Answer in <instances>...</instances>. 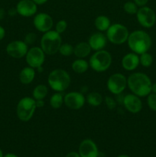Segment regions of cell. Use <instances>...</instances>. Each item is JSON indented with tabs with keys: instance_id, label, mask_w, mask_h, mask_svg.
<instances>
[{
	"instance_id": "obj_1",
	"label": "cell",
	"mask_w": 156,
	"mask_h": 157,
	"mask_svg": "<svg viewBox=\"0 0 156 157\" xmlns=\"http://www.w3.org/2000/svg\"><path fill=\"white\" fill-rule=\"evenodd\" d=\"M151 78L142 72H134L127 78V87L139 98H145L151 93Z\"/></svg>"
},
{
	"instance_id": "obj_2",
	"label": "cell",
	"mask_w": 156,
	"mask_h": 157,
	"mask_svg": "<svg viewBox=\"0 0 156 157\" xmlns=\"http://www.w3.org/2000/svg\"><path fill=\"white\" fill-rule=\"evenodd\" d=\"M127 43L130 50L139 55L150 50L152 41L148 32L143 30H136L129 33Z\"/></svg>"
},
{
	"instance_id": "obj_3",
	"label": "cell",
	"mask_w": 156,
	"mask_h": 157,
	"mask_svg": "<svg viewBox=\"0 0 156 157\" xmlns=\"http://www.w3.org/2000/svg\"><path fill=\"white\" fill-rule=\"evenodd\" d=\"M71 83V78L67 71L57 68L51 71L47 77L49 87L55 92H63L67 90Z\"/></svg>"
},
{
	"instance_id": "obj_4",
	"label": "cell",
	"mask_w": 156,
	"mask_h": 157,
	"mask_svg": "<svg viewBox=\"0 0 156 157\" xmlns=\"http://www.w3.org/2000/svg\"><path fill=\"white\" fill-rule=\"evenodd\" d=\"M62 44L61 34L55 30H50L43 34L40 41V47L47 55H54L58 53Z\"/></svg>"
},
{
	"instance_id": "obj_5",
	"label": "cell",
	"mask_w": 156,
	"mask_h": 157,
	"mask_svg": "<svg viewBox=\"0 0 156 157\" xmlns=\"http://www.w3.org/2000/svg\"><path fill=\"white\" fill-rule=\"evenodd\" d=\"M113 61L112 55L108 51L102 49L96 51L90 56L89 60L90 67L94 71L101 73L108 70Z\"/></svg>"
},
{
	"instance_id": "obj_6",
	"label": "cell",
	"mask_w": 156,
	"mask_h": 157,
	"mask_svg": "<svg viewBox=\"0 0 156 157\" xmlns=\"http://www.w3.org/2000/svg\"><path fill=\"white\" fill-rule=\"evenodd\" d=\"M36 109V101L32 97H24L17 104V117L22 122H28L33 117Z\"/></svg>"
},
{
	"instance_id": "obj_7",
	"label": "cell",
	"mask_w": 156,
	"mask_h": 157,
	"mask_svg": "<svg viewBox=\"0 0 156 157\" xmlns=\"http://www.w3.org/2000/svg\"><path fill=\"white\" fill-rule=\"evenodd\" d=\"M106 32V35L108 41L116 45L127 42L128 35H129L128 28L121 23L111 24V25Z\"/></svg>"
},
{
	"instance_id": "obj_8",
	"label": "cell",
	"mask_w": 156,
	"mask_h": 157,
	"mask_svg": "<svg viewBox=\"0 0 156 157\" xmlns=\"http://www.w3.org/2000/svg\"><path fill=\"white\" fill-rule=\"evenodd\" d=\"M106 87L113 94H122L127 87V78L121 73L113 74L107 80Z\"/></svg>"
},
{
	"instance_id": "obj_9",
	"label": "cell",
	"mask_w": 156,
	"mask_h": 157,
	"mask_svg": "<svg viewBox=\"0 0 156 157\" xmlns=\"http://www.w3.org/2000/svg\"><path fill=\"white\" fill-rule=\"evenodd\" d=\"M136 15L139 24L145 29H150L155 25L156 13L148 6H145L139 8Z\"/></svg>"
},
{
	"instance_id": "obj_10",
	"label": "cell",
	"mask_w": 156,
	"mask_h": 157,
	"mask_svg": "<svg viewBox=\"0 0 156 157\" xmlns=\"http://www.w3.org/2000/svg\"><path fill=\"white\" fill-rule=\"evenodd\" d=\"M45 55L46 54L41 47L34 46L30 48L26 54V63L28 66H30L36 70L38 67L43 66V64L45 61Z\"/></svg>"
},
{
	"instance_id": "obj_11",
	"label": "cell",
	"mask_w": 156,
	"mask_h": 157,
	"mask_svg": "<svg viewBox=\"0 0 156 157\" xmlns=\"http://www.w3.org/2000/svg\"><path fill=\"white\" fill-rule=\"evenodd\" d=\"M86 103V97L84 94L78 91L68 92L64 95V103L67 108L78 110L82 108Z\"/></svg>"
},
{
	"instance_id": "obj_12",
	"label": "cell",
	"mask_w": 156,
	"mask_h": 157,
	"mask_svg": "<svg viewBox=\"0 0 156 157\" xmlns=\"http://www.w3.org/2000/svg\"><path fill=\"white\" fill-rule=\"evenodd\" d=\"M28 49V45L21 40L12 41L6 46V52L8 55L16 59H20L25 57Z\"/></svg>"
},
{
	"instance_id": "obj_13",
	"label": "cell",
	"mask_w": 156,
	"mask_h": 157,
	"mask_svg": "<svg viewBox=\"0 0 156 157\" xmlns=\"http://www.w3.org/2000/svg\"><path fill=\"white\" fill-rule=\"evenodd\" d=\"M34 27L37 31L42 33L52 30L54 26V20L49 14L45 12L36 14L33 19Z\"/></svg>"
},
{
	"instance_id": "obj_14",
	"label": "cell",
	"mask_w": 156,
	"mask_h": 157,
	"mask_svg": "<svg viewBox=\"0 0 156 157\" xmlns=\"http://www.w3.org/2000/svg\"><path fill=\"white\" fill-rule=\"evenodd\" d=\"M122 104L127 111L132 113H138L142 110V102L141 98L134 94H128L123 97Z\"/></svg>"
},
{
	"instance_id": "obj_15",
	"label": "cell",
	"mask_w": 156,
	"mask_h": 157,
	"mask_svg": "<svg viewBox=\"0 0 156 157\" xmlns=\"http://www.w3.org/2000/svg\"><path fill=\"white\" fill-rule=\"evenodd\" d=\"M78 153L81 157H98L99 149L93 140L85 139L80 144Z\"/></svg>"
},
{
	"instance_id": "obj_16",
	"label": "cell",
	"mask_w": 156,
	"mask_h": 157,
	"mask_svg": "<svg viewBox=\"0 0 156 157\" xmlns=\"http://www.w3.org/2000/svg\"><path fill=\"white\" fill-rule=\"evenodd\" d=\"M15 8L18 15L25 18L35 16L38 11V6L32 0H20Z\"/></svg>"
},
{
	"instance_id": "obj_17",
	"label": "cell",
	"mask_w": 156,
	"mask_h": 157,
	"mask_svg": "<svg viewBox=\"0 0 156 157\" xmlns=\"http://www.w3.org/2000/svg\"><path fill=\"white\" fill-rule=\"evenodd\" d=\"M87 42L90 44L92 50L96 52L105 48L108 42V39L106 35H104L102 32H96L90 35Z\"/></svg>"
},
{
	"instance_id": "obj_18",
	"label": "cell",
	"mask_w": 156,
	"mask_h": 157,
	"mask_svg": "<svg viewBox=\"0 0 156 157\" xmlns=\"http://www.w3.org/2000/svg\"><path fill=\"white\" fill-rule=\"evenodd\" d=\"M122 67L127 71H133L139 66V55L134 52L125 54L121 61Z\"/></svg>"
},
{
	"instance_id": "obj_19",
	"label": "cell",
	"mask_w": 156,
	"mask_h": 157,
	"mask_svg": "<svg viewBox=\"0 0 156 157\" xmlns=\"http://www.w3.org/2000/svg\"><path fill=\"white\" fill-rule=\"evenodd\" d=\"M35 76H36V70L30 66H27L21 69L20 71L19 81L22 84L28 85L33 82Z\"/></svg>"
},
{
	"instance_id": "obj_20",
	"label": "cell",
	"mask_w": 156,
	"mask_h": 157,
	"mask_svg": "<svg viewBox=\"0 0 156 157\" xmlns=\"http://www.w3.org/2000/svg\"><path fill=\"white\" fill-rule=\"evenodd\" d=\"M91 48L88 42L81 41L73 47V55L76 58H85L91 53Z\"/></svg>"
},
{
	"instance_id": "obj_21",
	"label": "cell",
	"mask_w": 156,
	"mask_h": 157,
	"mask_svg": "<svg viewBox=\"0 0 156 157\" xmlns=\"http://www.w3.org/2000/svg\"><path fill=\"white\" fill-rule=\"evenodd\" d=\"M94 25L98 30V32H106L107 29L111 25V21L106 15H98L94 20Z\"/></svg>"
},
{
	"instance_id": "obj_22",
	"label": "cell",
	"mask_w": 156,
	"mask_h": 157,
	"mask_svg": "<svg viewBox=\"0 0 156 157\" xmlns=\"http://www.w3.org/2000/svg\"><path fill=\"white\" fill-rule=\"evenodd\" d=\"M71 67L73 72L81 75L87 71L90 67V64H89V61H86L84 58H76L72 63Z\"/></svg>"
},
{
	"instance_id": "obj_23",
	"label": "cell",
	"mask_w": 156,
	"mask_h": 157,
	"mask_svg": "<svg viewBox=\"0 0 156 157\" xmlns=\"http://www.w3.org/2000/svg\"><path fill=\"white\" fill-rule=\"evenodd\" d=\"M104 98H102V94L96 91L90 92L86 97V102L92 107H99L102 104Z\"/></svg>"
},
{
	"instance_id": "obj_24",
	"label": "cell",
	"mask_w": 156,
	"mask_h": 157,
	"mask_svg": "<svg viewBox=\"0 0 156 157\" xmlns=\"http://www.w3.org/2000/svg\"><path fill=\"white\" fill-rule=\"evenodd\" d=\"M48 94V87L45 84H40L35 86L32 91V98L35 100H44Z\"/></svg>"
},
{
	"instance_id": "obj_25",
	"label": "cell",
	"mask_w": 156,
	"mask_h": 157,
	"mask_svg": "<svg viewBox=\"0 0 156 157\" xmlns=\"http://www.w3.org/2000/svg\"><path fill=\"white\" fill-rule=\"evenodd\" d=\"M64 103V95L61 92H54L49 100L50 106L53 109H59Z\"/></svg>"
},
{
	"instance_id": "obj_26",
	"label": "cell",
	"mask_w": 156,
	"mask_h": 157,
	"mask_svg": "<svg viewBox=\"0 0 156 157\" xmlns=\"http://www.w3.org/2000/svg\"><path fill=\"white\" fill-rule=\"evenodd\" d=\"M153 56L150 53L145 52L143 54L139 55V63L141 65L144 67H151V64H153Z\"/></svg>"
},
{
	"instance_id": "obj_27",
	"label": "cell",
	"mask_w": 156,
	"mask_h": 157,
	"mask_svg": "<svg viewBox=\"0 0 156 157\" xmlns=\"http://www.w3.org/2000/svg\"><path fill=\"white\" fill-rule=\"evenodd\" d=\"M58 53L64 57H70L73 54V46L69 43H62Z\"/></svg>"
},
{
	"instance_id": "obj_28",
	"label": "cell",
	"mask_w": 156,
	"mask_h": 157,
	"mask_svg": "<svg viewBox=\"0 0 156 157\" xmlns=\"http://www.w3.org/2000/svg\"><path fill=\"white\" fill-rule=\"evenodd\" d=\"M123 9L125 13L128 15H136L137 13L139 7L133 1H128L124 3Z\"/></svg>"
},
{
	"instance_id": "obj_29",
	"label": "cell",
	"mask_w": 156,
	"mask_h": 157,
	"mask_svg": "<svg viewBox=\"0 0 156 157\" xmlns=\"http://www.w3.org/2000/svg\"><path fill=\"white\" fill-rule=\"evenodd\" d=\"M147 104L150 110L156 112V94L150 93L147 96Z\"/></svg>"
},
{
	"instance_id": "obj_30",
	"label": "cell",
	"mask_w": 156,
	"mask_h": 157,
	"mask_svg": "<svg viewBox=\"0 0 156 157\" xmlns=\"http://www.w3.org/2000/svg\"><path fill=\"white\" fill-rule=\"evenodd\" d=\"M67 22L66 20L61 19L59 20L58 22L55 24V31H56L58 33L62 34L67 30Z\"/></svg>"
},
{
	"instance_id": "obj_31",
	"label": "cell",
	"mask_w": 156,
	"mask_h": 157,
	"mask_svg": "<svg viewBox=\"0 0 156 157\" xmlns=\"http://www.w3.org/2000/svg\"><path fill=\"white\" fill-rule=\"evenodd\" d=\"M103 101L105 102V104L107 108L110 110H114L116 107V106H117V101H116V100L110 96L105 97Z\"/></svg>"
},
{
	"instance_id": "obj_32",
	"label": "cell",
	"mask_w": 156,
	"mask_h": 157,
	"mask_svg": "<svg viewBox=\"0 0 156 157\" xmlns=\"http://www.w3.org/2000/svg\"><path fill=\"white\" fill-rule=\"evenodd\" d=\"M37 40V35L34 32H29L26 34L23 41L28 44V45H32L35 43Z\"/></svg>"
},
{
	"instance_id": "obj_33",
	"label": "cell",
	"mask_w": 156,
	"mask_h": 157,
	"mask_svg": "<svg viewBox=\"0 0 156 157\" xmlns=\"http://www.w3.org/2000/svg\"><path fill=\"white\" fill-rule=\"evenodd\" d=\"M133 2L137 5L138 7L140 8L146 6L147 3L148 2V0H133Z\"/></svg>"
},
{
	"instance_id": "obj_34",
	"label": "cell",
	"mask_w": 156,
	"mask_h": 157,
	"mask_svg": "<svg viewBox=\"0 0 156 157\" xmlns=\"http://www.w3.org/2000/svg\"><path fill=\"white\" fill-rule=\"evenodd\" d=\"M18 14V12H17V9L16 8H11V9H9V11H8V15H9V16L11 17H14L15 16V15Z\"/></svg>"
},
{
	"instance_id": "obj_35",
	"label": "cell",
	"mask_w": 156,
	"mask_h": 157,
	"mask_svg": "<svg viewBox=\"0 0 156 157\" xmlns=\"http://www.w3.org/2000/svg\"><path fill=\"white\" fill-rule=\"evenodd\" d=\"M65 157H81V156H80V155L79 154V153H77V152L72 151V152H70V153H67V154L66 155Z\"/></svg>"
},
{
	"instance_id": "obj_36",
	"label": "cell",
	"mask_w": 156,
	"mask_h": 157,
	"mask_svg": "<svg viewBox=\"0 0 156 157\" xmlns=\"http://www.w3.org/2000/svg\"><path fill=\"white\" fill-rule=\"evenodd\" d=\"M6 36V30L2 26L0 25V41L2 40Z\"/></svg>"
},
{
	"instance_id": "obj_37",
	"label": "cell",
	"mask_w": 156,
	"mask_h": 157,
	"mask_svg": "<svg viewBox=\"0 0 156 157\" xmlns=\"http://www.w3.org/2000/svg\"><path fill=\"white\" fill-rule=\"evenodd\" d=\"M44 106V100H38L36 101V107L37 108H41Z\"/></svg>"
},
{
	"instance_id": "obj_38",
	"label": "cell",
	"mask_w": 156,
	"mask_h": 157,
	"mask_svg": "<svg viewBox=\"0 0 156 157\" xmlns=\"http://www.w3.org/2000/svg\"><path fill=\"white\" fill-rule=\"evenodd\" d=\"M37 6H41V5H44L47 2L48 0H32Z\"/></svg>"
},
{
	"instance_id": "obj_39",
	"label": "cell",
	"mask_w": 156,
	"mask_h": 157,
	"mask_svg": "<svg viewBox=\"0 0 156 157\" xmlns=\"http://www.w3.org/2000/svg\"><path fill=\"white\" fill-rule=\"evenodd\" d=\"M5 16H6V10L4 9H2V8H1L0 9V20L3 19L5 18Z\"/></svg>"
},
{
	"instance_id": "obj_40",
	"label": "cell",
	"mask_w": 156,
	"mask_h": 157,
	"mask_svg": "<svg viewBox=\"0 0 156 157\" xmlns=\"http://www.w3.org/2000/svg\"><path fill=\"white\" fill-rule=\"evenodd\" d=\"M151 93L156 94V82L152 83V85H151Z\"/></svg>"
},
{
	"instance_id": "obj_41",
	"label": "cell",
	"mask_w": 156,
	"mask_h": 157,
	"mask_svg": "<svg viewBox=\"0 0 156 157\" xmlns=\"http://www.w3.org/2000/svg\"><path fill=\"white\" fill-rule=\"evenodd\" d=\"M3 157H18L17 155L14 154V153H7L5 156H3Z\"/></svg>"
},
{
	"instance_id": "obj_42",
	"label": "cell",
	"mask_w": 156,
	"mask_h": 157,
	"mask_svg": "<svg viewBox=\"0 0 156 157\" xmlns=\"http://www.w3.org/2000/svg\"><path fill=\"white\" fill-rule=\"evenodd\" d=\"M116 157H130L128 155H125V154H122V155H119V156H116Z\"/></svg>"
},
{
	"instance_id": "obj_43",
	"label": "cell",
	"mask_w": 156,
	"mask_h": 157,
	"mask_svg": "<svg viewBox=\"0 0 156 157\" xmlns=\"http://www.w3.org/2000/svg\"><path fill=\"white\" fill-rule=\"evenodd\" d=\"M3 156H4V155H3L2 151V150L0 149V157H3Z\"/></svg>"
}]
</instances>
